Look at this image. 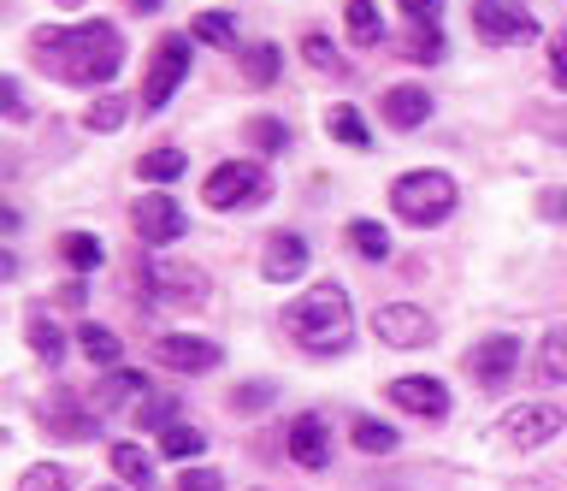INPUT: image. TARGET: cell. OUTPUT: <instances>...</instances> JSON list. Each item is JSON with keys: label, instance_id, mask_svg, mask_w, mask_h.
Listing matches in <instances>:
<instances>
[{"label": "cell", "instance_id": "cell-1", "mask_svg": "<svg viewBox=\"0 0 567 491\" xmlns=\"http://www.w3.org/2000/svg\"><path fill=\"white\" fill-rule=\"evenodd\" d=\"M30 54L42 72L65 78V83H106L124 65V42L106 19H89V24H71V30H35Z\"/></svg>", "mask_w": 567, "mask_h": 491}, {"label": "cell", "instance_id": "cell-2", "mask_svg": "<svg viewBox=\"0 0 567 491\" xmlns=\"http://www.w3.org/2000/svg\"><path fill=\"white\" fill-rule=\"evenodd\" d=\"M284 331H290L308 356H337V349H349V331H354L349 290L343 285H313L308 296H296V303L284 308Z\"/></svg>", "mask_w": 567, "mask_h": 491}, {"label": "cell", "instance_id": "cell-3", "mask_svg": "<svg viewBox=\"0 0 567 491\" xmlns=\"http://www.w3.org/2000/svg\"><path fill=\"white\" fill-rule=\"evenodd\" d=\"M455 202H461V190H455L450 172H402V178L390 184V207H396L408 225H437V219H450Z\"/></svg>", "mask_w": 567, "mask_h": 491}, {"label": "cell", "instance_id": "cell-4", "mask_svg": "<svg viewBox=\"0 0 567 491\" xmlns=\"http://www.w3.org/2000/svg\"><path fill=\"white\" fill-rule=\"evenodd\" d=\"M136 290H142V303H154V308H195L207 296V278L195 267H172V260H142Z\"/></svg>", "mask_w": 567, "mask_h": 491}, {"label": "cell", "instance_id": "cell-5", "mask_svg": "<svg viewBox=\"0 0 567 491\" xmlns=\"http://www.w3.org/2000/svg\"><path fill=\"white\" fill-rule=\"evenodd\" d=\"M207 207H219V214H230V207H260L266 196H272V184H266V172L255 161H225L207 172Z\"/></svg>", "mask_w": 567, "mask_h": 491}, {"label": "cell", "instance_id": "cell-6", "mask_svg": "<svg viewBox=\"0 0 567 491\" xmlns=\"http://www.w3.org/2000/svg\"><path fill=\"white\" fill-rule=\"evenodd\" d=\"M184 78H189V37H159L154 42V65H148V78H142V113L166 108Z\"/></svg>", "mask_w": 567, "mask_h": 491}, {"label": "cell", "instance_id": "cell-7", "mask_svg": "<svg viewBox=\"0 0 567 491\" xmlns=\"http://www.w3.org/2000/svg\"><path fill=\"white\" fill-rule=\"evenodd\" d=\"M131 219H136V237L154 243V249H166V243L184 237V207H177L166 190H142L136 207H131Z\"/></svg>", "mask_w": 567, "mask_h": 491}, {"label": "cell", "instance_id": "cell-8", "mask_svg": "<svg viewBox=\"0 0 567 491\" xmlns=\"http://www.w3.org/2000/svg\"><path fill=\"white\" fill-rule=\"evenodd\" d=\"M473 30L485 42H520V37H538V19L520 0H473Z\"/></svg>", "mask_w": 567, "mask_h": 491}, {"label": "cell", "instance_id": "cell-9", "mask_svg": "<svg viewBox=\"0 0 567 491\" xmlns=\"http://www.w3.org/2000/svg\"><path fill=\"white\" fill-rule=\"evenodd\" d=\"M514 367H520V338H514V331H491V338H478L467 349V374L478 385H503Z\"/></svg>", "mask_w": 567, "mask_h": 491}, {"label": "cell", "instance_id": "cell-10", "mask_svg": "<svg viewBox=\"0 0 567 491\" xmlns=\"http://www.w3.org/2000/svg\"><path fill=\"white\" fill-rule=\"evenodd\" d=\"M561 427H567V420H561V409H549V402H520V409L503 415V438H508V444H520V450L549 444Z\"/></svg>", "mask_w": 567, "mask_h": 491}, {"label": "cell", "instance_id": "cell-11", "mask_svg": "<svg viewBox=\"0 0 567 491\" xmlns=\"http://www.w3.org/2000/svg\"><path fill=\"white\" fill-rule=\"evenodd\" d=\"M372 331H379L390 349L432 344V320H425V308H414V303H384L379 314H372Z\"/></svg>", "mask_w": 567, "mask_h": 491}, {"label": "cell", "instance_id": "cell-12", "mask_svg": "<svg viewBox=\"0 0 567 491\" xmlns=\"http://www.w3.org/2000/svg\"><path fill=\"white\" fill-rule=\"evenodd\" d=\"M154 361L159 367H172V374H213L225 356H219V344H207V338H184V331H166V338L154 344Z\"/></svg>", "mask_w": 567, "mask_h": 491}, {"label": "cell", "instance_id": "cell-13", "mask_svg": "<svg viewBox=\"0 0 567 491\" xmlns=\"http://www.w3.org/2000/svg\"><path fill=\"white\" fill-rule=\"evenodd\" d=\"M390 402L408 415H425V420H443L450 415V391H443V379L432 374H402V379H390Z\"/></svg>", "mask_w": 567, "mask_h": 491}, {"label": "cell", "instance_id": "cell-14", "mask_svg": "<svg viewBox=\"0 0 567 491\" xmlns=\"http://www.w3.org/2000/svg\"><path fill=\"white\" fill-rule=\"evenodd\" d=\"M260 273L272 278V285H296V278L308 273V243H301L296 232H278L260 255Z\"/></svg>", "mask_w": 567, "mask_h": 491}, {"label": "cell", "instance_id": "cell-15", "mask_svg": "<svg viewBox=\"0 0 567 491\" xmlns=\"http://www.w3.org/2000/svg\"><path fill=\"white\" fill-rule=\"evenodd\" d=\"M384 119L396 131H414V125L432 119V95H425L420 83H396V90H384Z\"/></svg>", "mask_w": 567, "mask_h": 491}, {"label": "cell", "instance_id": "cell-16", "mask_svg": "<svg viewBox=\"0 0 567 491\" xmlns=\"http://www.w3.org/2000/svg\"><path fill=\"white\" fill-rule=\"evenodd\" d=\"M290 456L301 468H331V438H326V420L319 415H301L290 427Z\"/></svg>", "mask_w": 567, "mask_h": 491}, {"label": "cell", "instance_id": "cell-17", "mask_svg": "<svg viewBox=\"0 0 567 491\" xmlns=\"http://www.w3.org/2000/svg\"><path fill=\"white\" fill-rule=\"evenodd\" d=\"M42 420H48V432H53V438H65V444H83V438L95 432V415H83L71 397H53L48 409H42Z\"/></svg>", "mask_w": 567, "mask_h": 491}, {"label": "cell", "instance_id": "cell-18", "mask_svg": "<svg viewBox=\"0 0 567 491\" xmlns=\"http://www.w3.org/2000/svg\"><path fill=\"white\" fill-rule=\"evenodd\" d=\"M106 462H113V473H118L124 485L154 491V456L142 450V444H113V456H106Z\"/></svg>", "mask_w": 567, "mask_h": 491}, {"label": "cell", "instance_id": "cell-19", "mask_svg": "<svg viewBox=\"0 0 567 491\" xmlns=\"http://www.w3.org/2000/svg\"><path fill=\"white\" fill-rule=\"evenodd\" d=\"M343 24L361 48H379L384 42V19H379V0H343Z\"/></svg>", "mask_w": 567, "mask_h": 491}, {"label": "cell", "instance_id": "cell-20", "mask_svg": "<svg viewBox=\"0 0 567 491\" xmlns=\"http://www.w3.org/2000/svg\"><path fill=\"white\" fill-rule=\"evenodd\" d=\"M538 379L544 385H567V326L544 331V344H538Z\"/></svg>", "mask_w": 567, "mask_h": 491}, {"label": "cell", "instance_id": "cell-21", "mask_svg": "<svg viewBox=\"0 0 567 491\" xmlns=\"http://www.w3.org/2000/svg\"><path fill=\"white\" fill-rule=\"evenodd\" d=\"M78 344H83V356L95 361V367H118V356H124V344H118V331H106V326H78Z\"/></svg>", "mask_w": 567, "mask_h": 491}, {"label": "cell", "instance_id": "cell-22", "mask_svg": "<svg viewBox=\"0 0 567 491\" xmlns=\"http://www.w3.org/2000/svg\"><path fill=\"white\" fill-rule=\"evenodd\" d=\"M349 438H354V450H367V456H390V450H396V427H384V420H372V415L349 420Z\"/></svg>", "mask_w": 567, "mask_h": 491}, {"label": "cell", "instance_id": "cell-23", "mask_svg": "<svg viewBox=\"0 0 567 491\" xmlns=\"http://www.w3.org/2000/svg\"><path fill=\"white\" fill-rule=\"evenodd\" d=\"M189 37L195 42H213V48H237V19H230V12H195Z\"/></svg>", "mask_w": 567, "mask_h": 491}, {"label": "cell", "instance_id": "cell-24", "mask_svg": "<svg viewBox=\"0 0 567 491\" xmlns=\"http://www.w3.org/2000/svg\"><path fill=\"white\" fill-rule=\"evenodd\" d=\"M207 438L184 427V420H172V427H159V456H172V462H189V456H202Z\"/></svg>", "mask_w": 567, "mask_h": 491}, {"label": "cell", "instance_id": "cell-25", "mask_svg": "<svg viewBox=\"0 0 567 491\" xmlns=\"http://www.w3.org/2000/svg\"><path fill=\"white\" fill-rule=\"evenodd\" d=\"M349 243H354V255H367V260H384L390 255V232L379 219H349Z\"/></svg>", "mask_w": 567, "mask_h": 491}, {"label": "cell", "instance_id": "cell-26", "mask_svg": "<svg viewBox=\"0 0 567 491\" xmlns=\"http://www.w3.org/2000/svg\"><path fill=\"white\" fill-rule=\"evenodd\" d=\"M60 255H65V267H78V273H95L101 260H106L101 237H89V232H71V237L60 243Z\"/></svg>", "mask_w": 567, "mask_h": 491}, {"label": "cell", "instance_id": "cell-27", "mask_svg": "<svg viewBox=\"0 0 567 491\" xmlns=\"http://www.w3.org/2000/svg\"><path fill=\"white\" fill-rule=\"evenodd\" d=\"M136 391H148V379H142V374H131V367H106V385H101L95 409H113V402L136 397Z\"/></svg>", "mask_w": 567, "mask_h": 491}, {"label": "cell", "instance_id": "cell-28", "mask_svg": "<svg viewBox=\"0 0 567 491\" xmlns=\"http://www.w3.org/2000/svg\"><path fill=\"white\" fill-rule=\"evenodd\" d=\"M124 119H131V101H124V95H101V101H89V108H83L89 131H118Z\"/></svg>", "mask_w": 567, "mask_h": 491}, {"label": "cell", "instance_id": "cell-29", "mask_svg": "<svg viewBox=\"0 0 567 491\" xmlns=\"http://www.w3.org/2000/svg\"><path fill=\"white\" fill-rule=\"evenodd\" d=\"M184 166H189L184 149H148V154H142V178H148V184H172Z\"/></svg>", "mask_w": 567, "mask_h": 491}, {"label": "cell", "instance_id": "cell-30", "mask_svg": "<svg viewBox=\"0 0 567 491\" xmlns=\"http://www.w3.org/2000/svg\"><path fill=\"white\" fill-rule=\"evenodd\" d=\"M243 78L255 83V90H266V83L278 78V48H272V42H255V48H243Z\"/></svg>", "mask_w": 567, "mask_h": 491}, {"label": "cell", "instance_id": "cell-31", "mask_svg": "<svg viewBox=\"0 0 567 491\" xmlns=\"http://www.w3.org/2000/svg\"><path fill=\"white\" fill-rule=\"evenodd\" d=\"M248 143H255L260 154H284L290 149V125H284V119H248Z\"/></svg>", "mask_w": 567, "mask_h": 491}, {"label": "cell", "instance_id": "cell-32", "mask_svg": "<svg viewBox=\"0 0 567 491\" xmlns=\"http://www.w3.org/2000/svg\"><path fill=\"white\" fill-rule=\"evenodd\" d=\"M30 349H35V356H48V361H60V349H65V331L53 326L42 308L30 314Z\"/></svg>", "mask_w": 567, "mask_h": 491}, {"label": "cell", "instance_id": "cell-33", "mask_svg": "<svg viewBox=\"0 0 567 491\" xmlns=\"http://www.w3.org/2000/svg\"><path fill=\"white\" fill-rule=\"evenodd\" d=\"M326 125H331L337 143H349V149H372V136H367V125H361V113H354V108H331Z\"/></svg>", "mask_w": 567, "mask_h": 491}, {"label": "cell", "instance_id": "cell-34", "mask_svg": "<svg viewBox=\"0 0 567 491\" xmlns=\"http://www.w3.org/2000/svg\"><path fill=\"white\" fill-rule=\"evenodd\" d=\"M18 491H71V473L53 468V462H35L18 473Z\"/></svg>", "mask_w": 567, "mask_h": 491}, {"label": "cell", "instance_id": "cell-35", "mask_svg": "<svg viewBox=\"0 0 567 491\" xmlns=\"http://www.w3.org/2000/svg\"><path fill=\"white\" fill-rule=\"evenodd\" d=\"M402 54H408V60H420V65H437V60H443V30H437V24H420L414 37H408Z\"/></svg>", "mask_w": 567, "mask_h": 491}, {"label": "cell", "instance_id": "cell-36", "mask_svg": "<svg viewBox=\"0 0 567 491\" xmlns=\"http://www.w3.org/2000/svg\"><path fill=\"white\" fill-rule=\"evenodd\" d=\"M301 60L319 65V72H343V54H337L326 37H301Z\"/></svg>", "mask_w": 567, "mask_h": 491}, {"label": "cell", "instance_id": "cell-37", "mask_svg": "<svg viewBox=\"0 0 567 491\" xmlns=\"http://www.w3.org/2000/svg\"><path fill=\"white\" fill-rule=\"evenodd\" d=\"M172 415H177L172 397H142V409H136L142 427H172Z\"/></svg>", "mask_w": 567, "mask_h": 491}, {"label": "cell", "instance_id": "cell-38", "mask_svg": "<svg viewBox=\"0 0 567 491\" xmlns=\"http://www.w3.org/2000/svg\"><path fill=\"white\" fill-rule=\"evenodd\" d=\"M272 397H278V385L255 379V385H237V397H230V402H237V409H266Z\"/></svg>", "mask_w": 567, "mask_h": 491}, {"label": "cell", "instance_id": "cell-39", "mask_svg": "<svg viewBox=\"0 0 567 491\" xmlns=\"http://www.w3.org/2000/svg\"><path fill=\"white\" fill-rule=\"evenodd\" d=\"M177 491H225V473L219 468H189L184 480H177Z\"/></svg>", "mask_w": 567, "mask_h": 491}, {"label": "cell", "instance_id": "cell-40", "mask_svg": "<svg viewBox=\"0 0 567 491\" xmlns=\"http://www.w3.org/2000/svg\"><path fill=\"white\" fill-rule=\"evenodd\" d=\"M30 113V101H24V90H18L12 78H0V119H24Z\"/></svg>", "mask_w": 567, "mask_h": 491}, {"label": "cell", "instance_id": "cell-41", "mask_svg": "<svg viewBox=\"0 0 567 491\" xmlns=\"http://www.w3.org/2000/svg\"><path fill=\"white\" fill-rule=\"evenodd\" d=\"M396 7H402L414 24H437V19H443V0H396Z\"/></svg>", "mask_w": 567, "mask_h": 491}, {"label": "cell", "instance_id": "cell-42", "mask_svg": "<svg viewBox=\"0 0 567 491\" xmlns=\"http://www.w3.org/2000/svg\"><path fill=\"white\" fill-rule=\"evenodd\" d=\"M538 207H544V219H567V190H544Z\"/></svg>", "mask_w": 567, "mask_h": 491}, {"label": "cell", "instance_id": "cell-43", "mask_svg": "<svg viewBox=\"0 0 567 491\" xmlns=\"http://www.w3.org/2000/svg\"><path fill=\"white\" fill-rule=\"evenodd\" d=\"M549 78L567 90V37H556V48H549Z\"/></svg>", "mask_w": 567, "mask_h": 491}, {"label": "cell", "instance_id": "cell-44", "mask_svg": "<svg viewBox=\"0 0 567 491\" xmlns=\"http://www.w3.org/2000/svg\"><path fill=\"white\" fill-rule=\"evenodd\" d=\"M131 7H136V12H159L166 0H131Z\"/></svg>", "mask_w": 567, "mask_h": 491}, {"label": "cell", "instance_id": "cell-45", "mask_svg": "<svg viewBox=\"0 0 567 491\" xmlns=\"http://www.w3.org/2000/svg\"><path fill=\"white\" fill-rule=\"evenodd\" d=\"M12 273H18V260H12V255H0V278H12Z\"/></svg>", "mask_w": 567, "mask_h": 491}, {"label": "cell", "instance_id": "cell-46", "mask_svg": "<svg viewBox=\"0 0 567 491\" xmlns=\"http://www.w3.org/2000/svg\"><path fill=\"white\" fill-rule=\"evenodd\" d=\"M60 7H78V0H60Z\"/></svg>", "mask_w": 567, "mask_h": 491}, {"label": "cell", "instance_id": "cell-47", "mask_svg": "<svg viewBox=\"0 0 567 491\" xmlns=\"http://www.w3.org/2000/svg\"><path fill=\"white\" fill-rule=\"evenodd\" d=\"M106 491H113V485H106Z\"/></svg>", "mask_w": 567, "mask_h": 491}]
</instances>
